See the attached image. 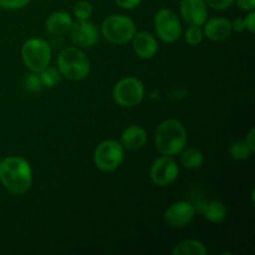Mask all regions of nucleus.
I'll list each match as a JSON object with an SVG mask.
<instances>
[{
    "label": "nucleus",
    "instance_id": "nucleus-17",
    "mask_svg": "<svg viewBox=\"0 0 255 255\" xmlns=\"http://www.w3.org/2000/svg\"><path fill=\"white\" fill-rule=\"evenodd\" d=\"M172 253L174 255H206L208 251L201 242L188 239L177 244Z\"/></svg>",
    "mask_w": 255,
    "mask_h": 255
},
{
    "label": "nucleus",
    "instance_id": "nucleus-2",
    "mask_svg": "<svg viewBox=\"0 0 255 255\" xmlns=\"http://www.w3.org/2000/svg\"><path fill=\"white\" fill-rule=\"evenodd\" d=\"M187 131L177 120H166L158 125L154 133V144L157 151L163 156H176L187 144Z\"/></svg>",
    "mask_w": 255,
    "mask_h": 255
},
{
    "label": "nucleus",
    "instance_id": "nucleus-18",
    "mask_svg": "<svg viewBox=\"0 0 255 255\" xmlns=\"http://www.w3.org/2000/svg\"><path fill=\"white\" fill-rule=\"evenodd\" d=\"M203 216L212 223H221L227 218V208L219 201L207 202Z\"/></svg>",
    "mask_w": 255,
    "mask_h": 255
},
{
    "label": "nucleus",
    "instance_id": "nucleus-24",
    "mask_svg": "<svg viewBox=\"0 0 255 255\" xmlns=\"http://www.w3.org/2000/svg\"><path fill=\"white\" fill-rule=\"evenodd\" d=\"M25 87L31 92H37L42 89L41 80H40L39 72H32L26 75L25 77Z\"/></svg>",
    "mask_w": 255,
    "mask_h": 255
},
{
    "label": "nucleus",
    "instance_id": "nucleus-19",
    "mask_svg": "<svg viewBox=\"0 0 255 255\" xmlns=\"http://www.w3.org/2000/svg\"><path fill=\"white\" fill-rule=\"evenodd\" d=\"M182 166L188 169H197L203 164V154L197 148H187L181 152Z\"/></svg>",
    "mask_w": 255,
    "mask_h": 255
},
{
    "label": "nucleus",
    "instance_id": "nucleus-22",
    "mask_svg": "<svg viewBox=\"0 0 255 255\" xmlns=\"http://www.w3.org/2000/svg\"><path fill=\"white\" fill-rule=\"evenodd\" d=\"M92 5L86 0H80L75 4L74 14L79 20H89V17L92 15Z\"/></svg>",
    "mask_w": 255,
    "mask_h": 255
},
{
    "label": "nucleus",
    "instance_id": "nucleus-27",
    "mask_svg": "<svg viewBox=\"0 0 255 255\" xmlns=\"http://www.w3.org/2000/svg\"><path fill=\"white\" fill-rule=\"evenodd\" d=\"M115 1H116V4L119 5L120 7H122V9L131 10L133 9V7L138 6V5L141 4L142 0H115Z\"/></svg>",
    "mask_w": 255,
    "mask_h": 255
},
{
    "label": "nucleus",
    "instance_id": "nucleus-25",
    "mask_svg": "<svg viewBox=\"0 0 255 255\" xmlns=\"http://www.w3.org/2000/svg\"><path fill=\"white\" fill-rule=\"evenodd\" d=\"M31 0H0V7L6 10H17L26 6Z\"/></svg>",
    "mask_w": 255,
    "mask_h": 255
},
{
    "label": "nucleus",
    "instance_id": "nucleus-28",
    "mask_svg": "<svg viewBox=\"0 0 255 255\" xmlns=\"http://www.w3.org/2000/svg\"><path fill=\"white\" fill-rule=\"evenodd\" d=\"M244 25H246V29H248L252 34L255 31V11L254 10H251V11H249V14L247 15L246 19H244Z\"/></svg>",
    "mask_w": 255,
    "mask_h": 255
},
{
    "label": "nucleus",
    "instance_id": "nucleus-16",
    "mask_svg": "<svg viewBox=\"0 0 255 255\" xmlns=\"http://www.w3.org/2000/svg\"><path fill=\"white\" fill-rule=\"evenodd\" d=\"M46 30L52 35L56 36H61V35L66 34L70 31L72 26V19L70 14L65 11H56L54 14L50 15L45 22Z\"/></svg>",
    "mask_w": 255,
    "mask_h": 255
},
{
    "label": "nucleus",
    "instance_id": "nucleus-31",
    "mask_svg": "<svg viewBox=\"0 0 255 255\" xmlns=\"http://www.w3.org/2000/svg\"><path fill=\"white\" fill-rule=\"evenodd\" d=\"M254 134H255V129L252 128L251 131H249V133L247 134L246 139H244V141H246V143L248 144L249 148H251L252 152L255 151V141H254L255 136H254Z\"/></svg>",
    "mask_w": 255,
    "mask_h": 255
},
{
    "label": "nucleus",
    "instance_id": "nucleus-3",
    "mask_svg": "<svg viewBox=\"0 0 255 255\" xmlns=\"http://www.w3.org/2000/svg\"><path fill=\"white\" fill-rule=\"evenodd\" d=\"M57 69L66 79L80 81L90 74V60L81 50L72 46L66 47L57 57Z\"/></svg>",
    "mask_w": 255,
    "mask_h": 255
},
{
    "label": "nucleus",
    "instance_id": "nucleus-13",
    "mask_svg": "<svg viewBox=\"0 0 255 255\" xmlns=\"http://www.w3.org/2000/svg\"><path fill=\"white\" fill-rule=\"evenodd\" d=\"M203 25V34L212 41H223L231 36L232 22L226 17H212Z\"/></svg>",
    "mask_w": 255,
    "mask_h": 255
},
{
    "label": "nucleus",
    "instance_id": "nucleus-11",
    "mask_svg": "<svg viewBox=\"0 0 255 255\" xmlns=\"http://www.w3.org/2000/svg\"><path fill=\"white\" fill-rule=\"evenodd\" d=\"M196 214L193 204L188 202H177L168 207L164 213V219L172 228H183L193 219Z\"/></svg>",
    "mask_w": 255,
    "mask_h": 255
},
{
    "label": "nucleus",
    "instance_id": "nucleus-15",
    "mask_svg": "<svg viewBox=\"0 0 255 255\" xmlns=\"http://www.w3.org/2000/svg\"><path fill=\"white\" fill-rule=\"evenodd\" d=\"M147 141V133L141 126L137 125H132V126L127 127L121 134V142L122 147L129 151H137V149L142 148Z\"/></svg>",
    "mask_w": 255,
    "mask_h": 255
},
{
    "label": "nucleus",
    "instance_id": "nucleus-23",
    "mask_svg": "<svg viewBox=\"0 0 255 255\" xmlns=\"http://www.w3.org/2000/svg\"><path fill=\"white\" fill-rule=\"evenodd\" d=\"M203 37H204L203 30H202L201 27L194 26V25H189V27L187 29V31H186L187 44L196 46V45L201 44L202 40H203Z\"/></svg>",
    "mask_w": 255,
    "mask_h": 255
},
{
    "label": "nucleus",
    "instance_id": "nucleus-4",
    "mask_svg": "<svg viewBox=\"0 0 255 255\" xmlns=\"http://www.w3.org/2000/svg\"><path fill=\"white\" fill-rule=\"evenodd\" d=\"M101 31L105 39L111 44H127L133 39L137 32L136 24L126 15H111L106 17L101 25Z\"/></svg>",
    "mask_w": 255,
    "mask_h": 255
},
{
    "label": "nucleus",
    "instance_id": "nucleus-12",
    "mask_svg": "<svg viewBox=\"0 0 255 255\" xmlns=\"http://www.w3.org/2000/svg\"><path fill=\"white\" fill-rule=\"evenodd\" d=\"M70 31H71L72 41L81 47H92L99 41L97 27L89 20H79L72 22Z\"/></svg>",
    "mask_w": 255,
    "mask_h": 255
},
{
    "label": "nucleus",
    "instance_id": "nucleus-26",
    "mask_svg": "<svg viewBox=\"0 0 255 255\" xmlns=\"http://www.w3.org/2000/svg\"><path fill=\"white\" fill-rule=\"evenodd\" d=\"M204 2L207 4V6H211L216 10H224L232 6L234 0H204Z\"/></svg>",
    "mask_w": 255,
    "mask_h": 255
},
{
    "label": "nucleus",
    "instance_id": "nucleus-30",
    "mask_svg": "<svg viewBox=\"0 0 255 255\" xmlns=\"http://www.w3.org/2000/svg\"><path fill=\"white\" fill-rule=\"evenodd\" d=\"M232 30H236L237 32H243L246 30V25H244V19L237 17L234 21L232 22Z\"/></svg>",
    "mask_w": 255,
    "mask_h": 255
},
{
    "label": "nucleus",
    "instance_id": "nucleus-20",
    "mask_svg": "<svg viewBox=\"0 0 255 255\" xmlns=\"http://www.w3.org/2000/svg\"><path fill=\"white\" fill-rule=\"evenodd\" d=\"M40 80H41L42 87H54L55 85L59 84L60 81V72L59 70L54 67H45L41 72H39Z\"/></svg>",
    "mask_w": 255,
    "mask_h": 255
},
{
    "label": "nucleus",
    "instance_id": "nucleus-14",
    "mask_svg": "<svg viewBox=\"0 0 255 255\" xmlns=\"http://www.w3.org/2000/svg\"><path fill=\"white\" fill-rule=\"evenodd\" d=\"M132 40H133L134 52L141 59H152L158 51V42L151 32H136Z\"/></svg>",
    "mask_w": 255,
    "mask_h": 255
},
{
    "label": "nucleus",
    "instance_id": "nucleus-29",
    "mask_svg": "<svg viewBox=\"0 0 255 255\" xmlns=\"http://www.w3.org/2000/svg\"><path fill=\"white\" fill-rule=\"evenodd\" d=\"M234 1L242 10L251 11V10L255 9V0H234Z\"/></svg>",
    "mask_w": 255,
    "mask_h": 255
},
{
    "label": "nucleus",
    "instance_id": "nucleus-6",
    "mask_svg": "<svg viewBox=\"0 0 255 255\" xmlns=\"http://www.w3.org/2000/svg\"><path fill=\"white\" fill-rule=\"evenodd\" d=\"M125 157V148L119 141L106 139L96 147L94 153V162L97 169L101 172H114L121 166Z\"/></svg>",
    "mask_w": 255,
    "mask_h": 255
},
{
    "label": "nucleus",
    "instance_id": "nucleus-8",
    "mask_svg": "<svg viewBox=\"0 0 255 255\" xmlns=\"http://www.w3.org/2000/svg\"><path fill=\"white\" fill-rule=\"evenodd\" d=\"M157 36L163 42H173L182 35V25L178 16L169 9H161L154 16Z\"/></svg>",
    "mask_w": 255,
    "mask_h": 255
},
{
    "label": "nucleus",
    "instance_id": "nucleus-7",
    "mask_svg": "<svg viewBox=\"0 0 255 255\" xmlns=\"http://www.w3.org/2000/svg\"><path fill=\"white\" fill-rule=\"evenodd\" d=\"M112 96L120 106L133 107L143 100L144 86L136 77H125L114 87Z\"/></svg>",
    "mask_w": 255,
    "mask_h": 255
},
{
    "label": "nucleus",
    "instance_id": "nucleus-1",
    "mask_svg": "<svg viewBox=\"0 0 255 255\" xmlns=\"http://www.w3.org/2000/svg\"><path fill=\"white\" fill-rule=\"evenodd\" d=\"M0 183L12 194H24L31 187L32 171L22 157L10 156L0 161Z\"/></svg>",
    "mask_w": 255,
    "mask_h": 255
},
{
    "label": "nucleus",
    "instance_id": "nucleus-9",
    "mask_svg": "<svg viewBox=\"0 0 255 255\" xmlns=\"http://www.w3.org/2000/svg\"><path fill=\"white\" fill-rule=\"evenodd\" d=\"M178 166L169 156L157 158L149 169L152 183L158 187H167L173 183L178 177Z\"/></svg>",
    "mask_w": 255,
    "mask_h": 255
},
{
    "label": "nucleus",
    "instance_id": "nucleus-5",
    "mask_svg": "<svg viewBox=\"0 0 255 255\" xmlns=\"http://www.w3.org/2000/svg\"><path fill=\"white\" fill-rule=\"evenodd\" d=\"M21 57L27 69L32 72H41L49 66L51 49L45 40L29 39L22 44Z\"/></svg>",
    "mask_w": 255,
    "mask_h": 255
},
{
    "label": "nucleus",
    "instance_id": "nucleus-21",
    "mask_svg": "<svg viewBox=\"0 0 255 255\" xmlns=\"http://www.w3.org/2000/svg\"><path fill=\"white\" fill-rule=\"evenodd\" d=\"M229 153L237 161H243V159L248 158L251 156V153H253V152L251 151V148L246 143V141H238L232 144L231 148H229Z\"/></svg>",
    "mask_w": 255,
    "mask_h": 255
},
{
    "label": "nucleus",
    "instance_id": "nucleus-10",
    "mask_svg": "<svg viewBox=\"0 0 255 255\" xmlns=\"http://www.w3.org/2000/svg\"><path fill=\"white\" fill-rule=\"evenodd\" d=\"M179 11L184 21L194 26H202L208 17V7L204 0H182Z\"/></svg>",
    "mask_w": 255,
    "mask_h": 255
}]
</instances>
